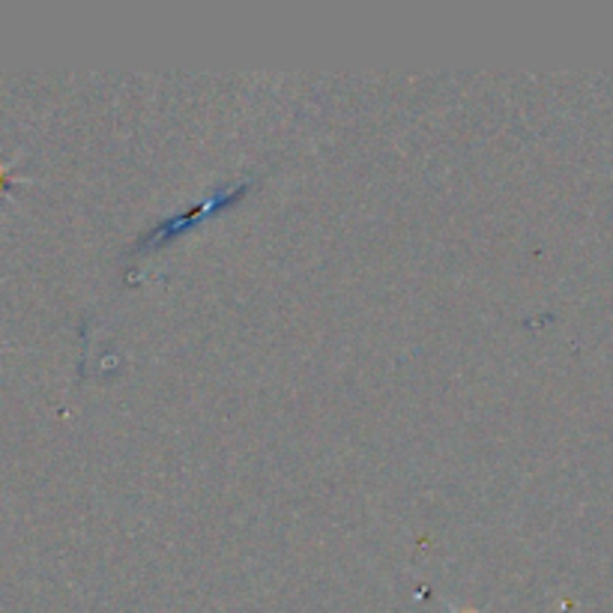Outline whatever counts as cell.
I'll use <instances>...</instances> for the list:
<instances>
[{
  "mask_svg": "<svg viewBox=\"0 0 613 613\" xmlns=\"http://www.w3.org/2000/svg\"><path fill=\"white\" fill-rule=\"evenodd\" d=\"M239 192H243V186H237V189H234V192H216V195H213V198H209V201H204V204H201L198 209H192V213H186V218H174V222H165V225H159L157 234L150 237V246H157V243H165V239L171 237V234H178V230L183 228V225H186V228H189V225H195V222L207 216V213H216V209L225 207V204H228L230 198H237Z\"/></svg>",
  "mask_w": 613,
  "mask_h": 613,
  "instance_id": "cell-1",
  "label": "cell"
}]
</instances>
